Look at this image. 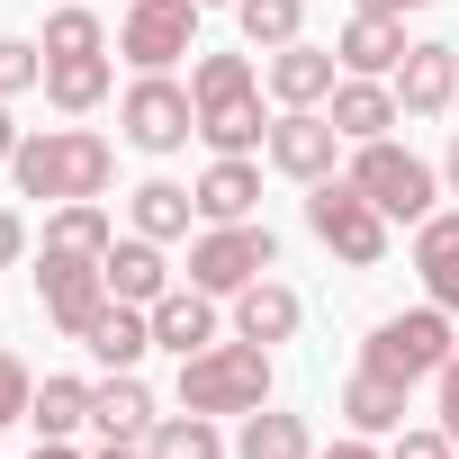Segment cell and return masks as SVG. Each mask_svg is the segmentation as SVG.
Segmentation results:
<instances>
[{
    "mask_svg": "<svg viewBox=\"0 0 459 459\" xmlns=\"http://www.w3.org/2000/svg\"><path fill=\"white\" fill-rule=\"evenodd\" d=\"M244 91H253V55H198V73H189V100H198V108L244 100Z\"/></svg>",
    "mask_w": 459,
    "mask_h": 459,
    "instance_id": "obj_31",
    "label": "cell"
},
{
    "mask_svg": "<svg viewBox=\"0 0 459 459\" xmlns=\"http://www.w3.org/2000/svg\"><path fill=\"white\" fill-rule=\"evenodd\" d=\"M333 64H342V55H325V46L298 37V46H280V55L262 64V82H271L280 108H325V100H333Z\"/></svg>",
    "mask_w": 459,
    "mask_h": 459,
    "instance_id": "obj_12",
    "label": "cell"
},
{
    "mask_svg": "<svg viewBox=\"0 0 459 459\" xmlns=\"http://www.w3.org/2000/svg\"><path fill=\"white\" fill-rule=\"evenodd\" d=\"M37 459H82V450H64V441H46V450H37Z\"/></svg>",
    "mask_w": 459,
    "mask_h": 459,
    "instance_id": "obj_43",
    "label": "cell"
},
{
    "mask_svg": "<svg viewBox=\"0 0 459 459\" xmlns=\"http://www.w3.org/2000/svg\"><path fill=\"white\" fill-rule=\"evenodd\" d=\"M108 298H126V307H153L162 289H171V262H162V244L153 235H126V244H108Z\"/></svg>",
    "mask_w": 459,
    "mask_h": 459,
    "instance_id": "obj_22",
    "label": "cell"
},
{
    "mask_svg": "<svg viewBox=\"0 0 459 459\" xmlns=\"http://www.w3.org/2000/svg\"><path fill=\"white\" fill-rule=\"evenodd\" d=\"M28 405H37L28 360H19V351H0V432H10V423H28Z\"/></svg>",
    "mask_w": 459,
    "mask_h": 459,
    "instance_id": "obj_34",
    "label": "cell"
},
{
    "mask_svg": "<svg viewBox=\"0 0 459 459\" xmlns=\"http://www.w3.org/2000/svg\"><path fill=\"white\" fill-rule=\"evenodd\" d=\"M37 298H46V325L82 342L91 316L108 307V271L100 262H73V253H37Z\"/></svg>",
    "mask_w": 459,
    "mask_h": 459,
    "instance_id": "obj_9",
    "label": "cell"
},
{
    "mask_svg": "<svg viewBox=\"0 0 459 459\" xmlns=\"http://www.w3.org/2000/svg\"><path fill=\"white\" fill-rule=\"evenodd\" d=\"M441 180H450V198H459V135H450V153H441Z\"/></svg>",
    "mask_w": 459,
    "mask_h": 459,
    "instance_id": "obj_42",
    "label": "cell"
},
{
    "mask_svg": "<svg viewBox=\"0 0 459 459\" xmlns=\"http://www.w3.org/2000/svg\"><path fill=\"white\" fill-rule=\"evenodd\" d=\"M180 405L189 414H262L271 405V351L262 342H207L180 360Z\"/></svg>",
    "mask_w": 459,
    "mask_h": 459,
    "instance_id": "obj_2",
    "label": "cell"
},
{
    "mask_svg": "<svg viewBox=\"0 0 459 459\" xmlns=\"http://www.w3.org/2000/svg\"><path fill=\"white\" fill-rule=\"evenodd\" d=\"M271 271H280V235L253 225V216L207 225V235L189 244V280H198L207 298H235V289H253V280H271Z\"/></svg>",
    "mask_w": 459,
    "mask_h": 459,
    "instance_id": "obj_4",
    "label": "cell"
},
{
    "mask_svg": "<svg viewBox=\"0 0 459 459\" xmlns=\"http://www.w3.org/2000/svg\"><path fill=\"white\" fill-rule=\"evenodd\" d=\"M405 396H414L405 378H387V369L360 360V369L342 378V423H351V432H405Z\"/></svg>",
    "mask_w": 459,
    "mask_h": 459,
    "instance_id": "obj_19",
    "label": "cell"
},
{
    "mask_svg": "<svg viewBox=\"0 0 459 459\" xmlns=\"http://www.w3.org/2000/svg\"><path fill=\"white\" fill-rule=\"evenodd\" d=\"M235 459H316V432H307V414H280V405H262V414H244V432H235Z\"/></svg>",
    "mask_w": 459,
    "mask_h": 459,
    "instance_id": "obj_25",
    "label": "cell"
},
{
    "mask_svg": "<svg viewBox=\"0 0 459 459\" xmlns=\"http://www.w3.org/2000/svg\"><path fill=\"white\" fill-rule=\"evenodd\" d=\"M307 235L333 262H351V271H378L387 262V216L360 198V180H316L307 189Z\"/></svg>",
    "mask_w": 459,
    "mask_h": 459,
    "instance_id": "obj_3",
    "label": "cell"
},
{
    "mask_svg": "<svg viewBox=\"0 0 459 459\" xmlns=\"http://www.w3.org/2000/svg\"><path fill=\"white\" fill-rule=\"evenodd\" d=\"M360 10H378V19H405V10H432V0H360Z\"/></svg>",
    "mask_w": 459,
    "mask_h": 459,
    "instance_id": "obj_40",
    "label": "cell"
},
{
    "mask_svg": "<svg viewBox=\"0 0 459 459\" xmlns=\"http://www.w3.org/2000/svg\"><path fill=\"white\" fill-rule=\"evenodd\" d=\"M91 459H144V450H135V441H100Z\"/></svg>",
    "mask_w": 459,
    "mask_h": 459,
    "instance_id": "obj_41",
    "label": "cell"
},
{
    "mask_svg": "<svg viewBox=\"0 0 459 459\" xmlns=\"http://www.w3.org/2000/svg\"><path fill=\"white\" fill-rule=\"evenodd\" d=\"M100 46H108L100 10H55L46 19V55H100Z\"/></svg>",
    "mask_w": 459,
    "mask_h": 459,
    "instance_id": "obj_32",
    "label": "cell"
},
{
    "mask_svg": "<svg viewBox=\"0 0 459 459\" xmlns=\"http://www.w3.org/2000/svg\"><path fill=\"white\" fill-rule=\"evenodd\" d=\"M144 459H225V432H216V414H162L153 432H144Z\"/></svg>",
    "mask_w": 459,
    "mask_h": 459,
    "instance_id": "obj_26",
    "label": "cell"
},
{
    "mask_svg": "<svg viewBox=\"0 0 459 459\" xmlns=\"http://www.w3.org/2000/svg\"><path fill=\"white\" fill-rule=\"evenodd\" d=\"M144 316H153V342H162V351H180V360L216 342V298H207L198 280H189V289H162Z\"/></svg>",
    "mask_w": 459,
    "mask_h": 459,
    "instance_id": "obj_15",
    "label": "cell"
},
{
    "mask_svg": "<svg viewBox=\"0 0 459 459\" xmlns=\"http://www.w3.org/2000/svg\"><path fill=\"white\" fill-rule=\"evenodd\" d=\"M117 46H126L135 73H171L180 55H198V0H135Z\"/></svg>",
    "mask_w": 459,
    "mask_h": 459,
    "instance_id": "obj_8",
    "label": "cell"
},
{
    "mask_svg": "<svg viewBox=\"0 0 459 459\" xmlns=\"http://www.w3.org/2000/svg\"><path fill=\"white\" fill-rule=\"evenodd\" d=\"M316 459H378V450H369V432H351V441H333V450H316Z\"/></svg>",
    "mask_w": 459,
    "mask_h": 459,
    "instance_id": "obj_38",
    "label": "cell"
},
{
    "mask_svg": "<svg viewBox=\"0 0 459 459\" xmlns=\"http://www.w3.org/2000/svg\"><path fill=\"white\" fill-rule=\"evenodd\" d=\"M198 216L207 225H235V216H253V198H262V171H253V153H216L207 171H198Z\"/></svg>",
    "mask_w": 459,
    "mask_h": 459,
    "instance_id": "obj_20",
    "label": "cell"
},
{
    "mask_svg": "<svg viewBox=\"0 0 459 459\" xmlns=\"http://www.w3.org/2000/svg\"><path fill=\"white\" fill-rule=\"evenodd\" d=\"M91 423H100L108 441H144L162 414H153V387H144L135 369H108V378L91 387Z\"/></svg>",
    "mask_w": 459,
    "mask_h": 459,
    "instance_id": "obj_18",
    "label": "cell"
},
{
    "mask_svg": "<svg viewBox=\"0 0 459 459\" xmlns=\"http://www.w3.org/2000/svg\"><path fill=\"white\" fill-rule=\"evenodd\" d=\"M459 100V46H405V64H396V108L405 117H441Z\"/></svg>",
    "mask_w": 459,
    "mask_h": 459,
    "instance_id": "obj_11",
    "label": "cell"
},
{
    "mask_svg": "<svg viewBox=\"0 0 459 459\" xmlns=\"http://www.w3.org/2000/svg\"><path fill=\"white\" fill-rule=\"evenodd\" d=\"M198 10H207V0H198ZM225 10H235V0H225Z\"/></svg>",
    "mask_w": 459,
    "mask_h": 459,
    "instance_id": "obj_44",
    "label": "cell"
},
{
    "mask_svg": "<svg viewBox=\"0 0 459 459\" xmlns=\"http://www.w3.org/2000/svg\"><path fill=\"white\" fill-rule=\"evenodd\" d=\"M235 28H244V46L280 55V46H298V28H307V0H235Z\"/></svg>",
    "mask_w": 459,
    "mask_h": 459,
    "instance_id": "obj_29",
    "label": "cell"
},
{
    "mask_svg": "<svg viewBox=\"0 0 459 459\" xmlns=\"http://www.w3.org/2000/svg\"><path fill=\"white\" fill-rule=\"evenodd\" d=\"M82 351H91L100 369H135V360L153 351V316H144V307H126V298H108V307L91 316V333H82Z\"/></svg>",
    "mask_w": 459,
    "mask_h": 459,
    "instance_id": "obj_17",
    "label": "cell"
},
{
    "mask_svg": "<svg viewBox=\"0 0 459 459\" xmlns=\"http://www.w3.org/2000/svg\"><path fill=\"white\" fill-rule=\"evenodd\" d=\"M333 55H342V73L387 82V73L405 64V28H396V19H378V10H351V28L333 37Z\"/></svg>",
    "mask_w": 459,
    "mask_h": 459,
    "instance_id": "obj_21",
    "label": "cell"
},
{
    "mask_svg": "<svg viewBox=\"0 0 459 459\" xmlns=\"http://www.w3.org/2000/svg\"><path fill=\"white\" fill-rule=\"evenodd\" d=\"M198 135H207L216 153H253V144H271V126H262V91H244V100H216V108H198Z\"/></svg>",
    "mask_w": 459,
    "mask_h": 459,
    "instance_id": "obj_27",
    "label": "cell"
},
{
    "mask_svg": "<svg viewBox=\"0 0 459 459\" xmlns=\"http://www.w3.org/2000/svg\"><path fill=\"white\" fill-rule=\"evenodd\" d=\"M46 100L64 117H91L108 100V55H46Z\"/></svg>",
    "mask_w": 459,
    "mask_h": 459,
    "instance_id": "obj_24",
    "label": "cell"
},
{
    "mask_svg": "<svg viewBox=\"0 0 459 459\" xmlns=\"http://www.w3.org/2000/svg\"><path fill=\"white\" fill-rule=\"evenodd\" d=\"M10 180H19V198H108V180H117V153H108V135H91V126H46V135H28L19 153H10Z\"/></svg>",
    "mask_w": 459,
    "mask_h": 459,
    "instance_id": "obj_1",
    "label": "cell"
},
{
    "mask_svg": "<svg viewBox=\"0 0 459 459\" xmlns=\"http://www.w3.org/2000/svg\"><path fill=\"white\" fill-rule=\"evenodd\" d=\"M387 459H459V441L432 423V432H396V450H387Z\"/></svg>",
    "mask_w": 459,
    "mask_h": 459,
    "instance_id": "obj_35",
    "label": "cell"
},
{
    "mask_svg": "<svg viewBox=\"0 0 459 459\" xmlns=\"http://www.w3.org/2000/svg\"><path fill=\"white\" fill-rule=\"evenodd\" d=\"M333 126H342V144H378L387 126H396V82H369V73H342L333 82V108H325Z\"/></svg>",
    "mask_w": 459,
    "mask_h": 459,
    "instance_id": "obj_14",
    "label": "cell"
},
{
    "mask_svg": "<svg viewBox=\"0 0 459 459\" xmlns=\"http://www.w3.org/2000/svg\"><path fill=\"white\" fill-rule=\"evenodd\" d=\"M117 126H126L135 153H180V144L198 135V100H189L171 73H144V82L117 100Z\"/></svg>",
    "mask_w": 459,
    "mask_h": 459,
    "instance_id": "obj_7",
    "label": "cell"
},
{
    "mask_svg": "<svg viewBox=\"0 0 459 459\" xmlns=\"http://www.w3.org/2000/svg\"><path fill=\"white\" fill-rule=\"evenodd\" d=\"M333 153H342V126L325 117V108H280L271 117V171H289V180H333Z\"/></svg>",
    "mask_w": 459,
    "mask_h": 459,
    "instance_id": "obj_10",
    "label": "cell"
},
{
    "mask_svg": "<svg viewBox=\"0 0 459 459\" xmlns=\"http://www.w3.org/2000/svg\"><path fill=\"white\" fill-rule=\"evenodd\" d=\"M351 180H360V198H369L378 216H405V225H423V216H432V198H441V171H432L423 153L387 144V135L351 153Z\"/></svg>",
    "mask_w": 459,
    "mask_h": 459,
    "instance_id": "obj_5",
    "label": "cell"
},
{
    "mask_svg": "<svg viewBox=\"0 0 459 459\" xmlns=\"http://www.w3.org/2000/svg\"><path fill=\"white\" fill-rule=\"evenodd\" d=\"M37 82H46V46L0 37V100H19V91H37Z\"/></svg>",
    "mask_w": 459,
    "mask_h": 459,
    "instance_id": "obj_33",
    "label": "cell"
},
{
    "mask_svg": "<svg viewBox=\"0 0 459 459\" xmlns=\"http://www.w3.org/2000/svg\"><path fill=\"white\" fill-rule=\"evenodd\" d=\"M28 423H37L46 441L82 432V423H91V378H46V387H37V405H28Z\"/></svg>",
    "mask_w": 459,
    "mask_h": 459,
    "instance_id": "obj_30",
    "label": "cell"
},
{
    "mask_svg": "<svg viewBox=\"0 0 459 459\" xmlns=\"http://www.w3.org/2000/svg\"><path fill=\"white\" fill-rule=\"evenodd\" d=\"M108 244H117V225H108V207H100V198H64V207L46 216V253L108 262Z\"/></svg>",
    "mask_w": 459,
    "mask_h": 459,
    "instance_id": "obj_23",
    "label": "cell"
},
{
    "mask_svg": "<svg viewBox=\"0 0 459 459\" xmlns=\"http://www.w3.org/2000/svg\"><path fill=\"white\" fill-rule=\"evenodd\" d=\"M126 216H135V235L171 244V235H189V216H198V198H189L180 180H144V189L126 198Z\"/></svg>",
    "mask_w": 459,
    "mask_h": 459,
    "instance_id": "obj_28",
    "label": "cell"
},
{
    "mask_svg": "<svg viewBox=\"0 0 459 459\" xmlns=\"http://www.w3.org/2000/svg\"><path fill=\"white\" fill-rule=\"evenodd\" d=\"M19 253H28V216H19V207H0V271H10Z\"/></svg>",
    "mask_w": 459,
    "mask_h": 459,
    "instance_id": "obj_37",
    "label": "cell"
},
{
    "mask_svg": "<svg viewBox=\"0 0 459 459\" xmlns=\"http://www.w3.org/2000/svg\"><path fill=\"white\" fill-rule=\"evenodd\" d=\"M414 271H423V298L459 316V207H432L414 225Z\"/></svg>",
    "mask_w": 459,
    "mask_h": 459,
    "instance_id": "obj_13",
    "label": "cell"
},
{
    "mask_svg": "<svg viewBox=\"0 0 459 459\" xmlns=\"http://www.w3.org/2000/svg\"><path fill=\"white\" fill-rule=\"evenodd\" d=\"M19 144H28V135L10 126V100H0V171H10V153H19Z\"/></svg>",
    "mask_w": 459,
    "mask_h": 459,
    "instance_id": "obj_39",
    "label": "cell"
},
{
    "mask_svg": "<svg viewBox=\"0 0 459 459\" xmlns=\"http://www.w3.org/2000/svg\"><path fill=\"white\" fill-rule=\"evenodd\" d=\"M432 387H441V432H450V441H459V351H450V360H441V378H432Z\"/></svg>",
    "mask_w": 459,
    "mask_h": 459,
    "instance_id": "obj_36",
    "label": "cell"
},
{
    "mask_svg": "<svg viewBox=\"0 0 459 459\" xmlns=\"http://www.w3.org/2000/svg\"><path fill=\"white\" fill-rule=\"evenodd\" d=\"M360 360L387 369V378H405V387H414V378H441V360H450V307H405V316L369 325Z\"/></svg>",
    "mask_w": 459,
    "mask_h": 459,
    "instance_id": "obj_6",
    "label": "cell"
},
{
    "mask_svg": "<svg viewBox=\"0 0 459 459\" xmlns=\"http://www.w3.org/2000/svg\"><path fill=\"white\" fill-rule=\"evenodd\" d=\"M298 325H307V307H298L289 280H253V289H235V333H244V342L271 351V342H289Z\"/></svg>",
    "mask_w": 459,
    "mask_h": 459,
    "instance_id": "obj_16",
    "label": "cell"
}]
</instances>
